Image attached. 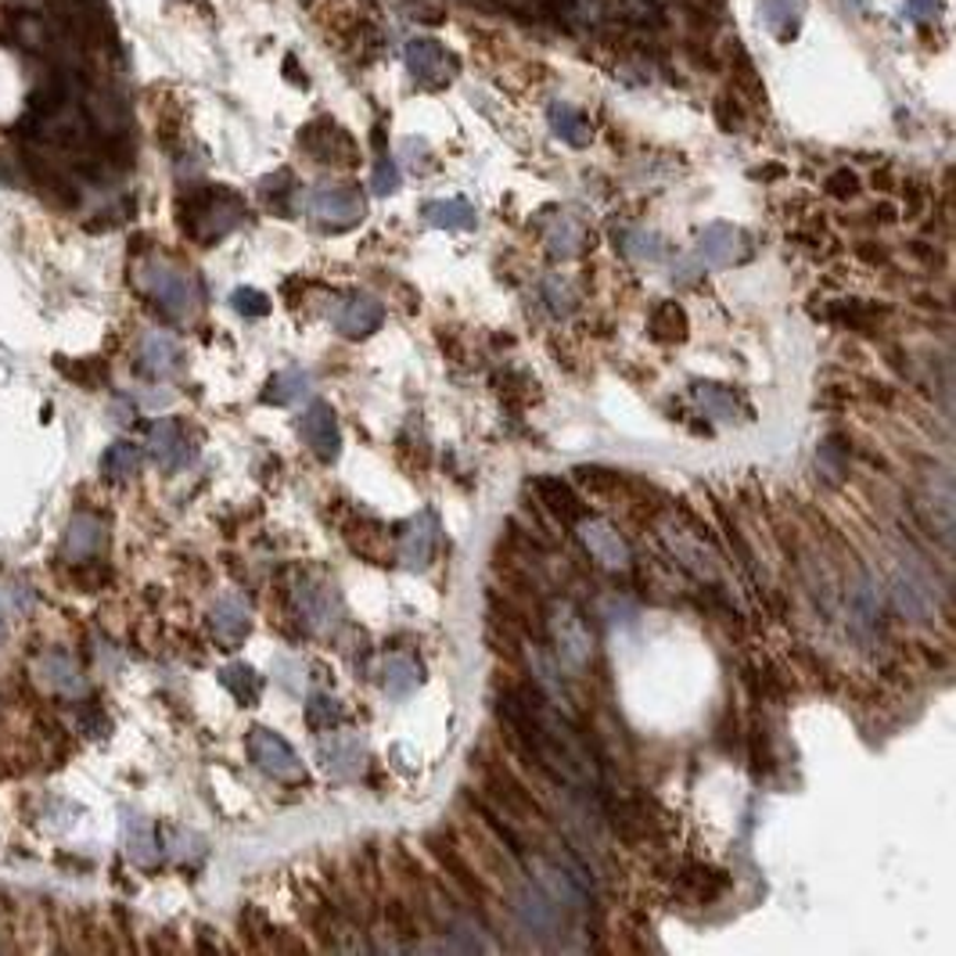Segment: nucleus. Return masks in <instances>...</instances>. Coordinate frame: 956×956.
I'll return each mask as SVG.
<instances>
[{
    "instance_id": "25",
    "label": "nucleus",
    "mask_w": 956,
    "mask_h": 956,
    "mask_svg": "<svg viewBox=\"0 0 956 956\" xmlns=\"http://www.w3.org/2000/svg\"><path fill=\"white\" fill-rule=\"evenodd\" d=\"M378 683H381V691H385L389 698L403 702V698H410V694L417 691L421 665L410 659V654H389V659L378 665Z\"/></svg>"
},
{
    "instance_id": "46",
    "label": "nucleus",
    "mask_w": 956,
    "mask_h": 956,
    "mask_svg": "<svg viewBox=\"0 0 956 956\" xmlns=\"http://www.w3.org/2000/svg\"><path fill=\"white\" fill-rule=\"evenodd\" d=\"M751 770L756 773H770L773 770V748H770V734L762 723L751 727Z\"/></svg>"
},
{
    "instance_id": "28",
    "label": "nucleus",
    "mask_w": 956,
    "mask_h": 956,
    "mask_svg": "<svg viewBox=\"0 0 956 956\" xmlns=\"http://www.w3.org/2000/svg\"><path fill=\"white\" fill-rule=\"evenodd\" d=\"M346 543L349 551H357V557H363V562H389L392 557V543H389V532L385 525L378 522H352L346 529Z\"/></svg>"
},
{
    "instance_id": "37",
    "label": "nucleus",
    "mask_w": 956,
    "mask_h": 956,
    "mask_svg": "<svg viewBox=\"0 0 956 956\" xmlns=\"http://www.w3.org/2000/svg\"><path fill=\"white\" fill-rule=\"evenodd\" d=\"M101 471L105 478H112V482H127V478L141 471V449L133 443H112L101 457Z\"/></svg>"
},
{
    "instance_id": "44",
    "label": "nucleus",
    "mask_w": 956,
    "mask_h": 956,
    "mask_svg": "<svg viewBox=\"0 0 956 956\" xmlns=\"http://www.w3.org/2000/svg\"><path fill=\"white\" fill-rule=\"evenodd\" d=\"M543 295H546V303H551V309L557 313V317H568V313L576 309V295H572L565 278H546L543 281Z\"/></svg>"
},
{
    "instance_id": "11",
    "label": "nucleus",
    "mask_w": 956,
    "mask_h": 956,
    "mask_svg": "<svg viewBox=\"0 0 956 956\" xmlns=\"http://www.w3.org/2000/svg\"><path fill=\"white\" fill-rule=\"evenodd\" d=\"M551 630H554L557 654H562L572 669H586V662L594 659V633L586 630V622L579 615L562 605L551 615Z\"/></svg>"
},
{
    "instance_id": "51",
    "label": "nucleus",
    "mask_w": 956,
    "mask_h": 956,
    "mask_svg": "<svg viewBox=\"0 0 956 956\" xmlns=\"http://www.w3.org/2000/svg\"><path fill=\"white\" fill-rule=\"evenodd\" d=\"M938 0H906V15L913 22H935L938 19Z\"/></svg>"
},
{
    "instance_id": "29",
    "label": "nucleus",
    "mask_w": 956,
    "mask_h": 956,
    "mask_svg": "<svg viewBox=\"0 0 956 956\" xmlns=\"http://www.w3.org/2000/svg\"><path fill=\"white\" fill-rule=\"evenodd\" d=\"M892 600L903 619L910 622H932V597H927L924 586L913 579V576H895L892 579Z\"/></svg>"
},
{
    "instance_id": "23",
    "label": "nucleus",
    "mask_w": 956,
    "mask_h": 956,
    "mask_svg": "<svg viewBox=\"0 0 956 956\" xmlns=\"http://www.w3.org/2000/svg\"><path fill=\"white\" fill-rule=\"evenodd\" d=\"M181 367V341L162 332H148L141 341V371L148 378H170Z\"/></svg>"
},
{
    "instance_id": "49",
    "label": "nucleus",
    "mask_w": 956,
    "mask_h": 956,
    "mask_svg": "<svg viewBox=\"0 0 956 956\" xmlns=\"http://www.w3.org/2000/svg\"><path fill=\"white\" fill-rule=\"evenodd\" d=\"M716 122L723 130H745V112H741V105H737V98L734 94H719L716 98Z\"/></svg>"
},
{
    "instance_id": "31",
    "label": "nucleus",
    "mask_w": 956,
    "mask_h": 956,
    "mask_svg": "<svg viewBox=\"0 0 956 956\" xmlns=\"http://www.w3.org/2000/svg\"><path fill=\"white\" fill-rule=\"evenodd\" d=\"M546 249L557 259H576L586 249V227L576 220V216H557L554 227L546 230Z\"/></svg>"
},
{
    "instance_id": "42",
    "label": "nucleus",
    "mask_w": 956,
    "mask_h": 956,
    "mask_svg": "<svg viewBox=\"0 0 956 956\" xmlns=\"http://www.w3.org/2000/svg\"><path fill=\"white\" fill-rule=\"evenodd\" d=\"M292 187H295V184H292V173H289V170H278L273 176H267L263 184H259V191H263L267 205H270V209L278 213V216H289V205H284V202H289Z\"/></svg>"
},
{
    "instance_id": "35",
    "label": "nucleus",
    "mask_w": 956,
    "mask_h": 956,
    "mask_svg": "<svg viewBox=\"0 0 956 956\" xmlns=\"http://www.w3.org/2000/svg\"><path fill=\"white\" fill-rule=\"evenodd\" d=\"M687 313H683L680 303H673V298H665V303L654 306L651 313V335L659 341H683L687 338Z\"/></svg>"
},
{
    "instance_id": "34",
    "label": "nucleus",
    "mask_w": 956,
    "mask_h": 956,
    "mask_svg": "<svg viewBox=\"0 0 956 956\" xmlns=\"http://www.w3.org/2000/svg\"><path fill=\"white\" fill-rule=\"evenodd\" d=\"M309 392V374L298 371V367H289V371H278L263 389V403H273V406H289L295 403L298 395Z\"/></svg>"
},
{
    "instance_id": "39",
    "label": "nucleus",
    "mask_w": 956,
    "mask_h": 956,
    "mask_svg": "<svg viewBox=\"0 0 956 956\" xmlns=\"http://www.w3.org/2000/svg\"><path fill=\"white\" fill-rule=\"evenodd\" d=\"M845 454H849V439H838V435H830V439L816 449V471L824 482L838 486L845 475H849V464H845Z\"/></svg>"
},
{
    "instance_id": "55",
    "label": "nucleus",
    "mask_w": 956,
    "mask_h": 956,
    "mask_svg": "<svg viewBox=\"0 0 956 956\" xmlns=\"http://www.w3.org/2000/svg\"><path fill=\"white\" fill-rule=\"evenodd\" d=\"M0 637H4V615H0Z\"/></svg>"
},
{
    "instance_id": "8",
    "label": "nucleus",
    "mask_w": 956,
    "mask_h": 956,
    "mask_svg": "<svg viewBox=\"0 0 956 956\" xmlns=\"http://www.w3.org/2000/svg\"><path fill=\"white\" fill-rule=\"evenodd\" d=\"M435 546H439V518L432 511H421L403 525L400 540H395V557L410 572H425L435 562Z\"/></svg>"
},
{
    "instance_id": "36",
    "label": "nucleus",
    "mask_w": 956,
    "mask_h": 956,
    "mask_svg": "<svg viewBox=\"0 0 956 956\" xmlns=\"http://www.w3.org/2000/svg\"><path fill=\"white\" fill-rule=\"evenodd\" d=\"M694 392H698V403H702L713 417H719V421H730V417H737V414H748V403H745V400H737L730 389L713 385V381H698V389H694Z\"/></svg>"
},
{
    "instance_id": "13",
    "label": "nucleus",
    "mask_w": 956,
    "mask_h": 956,
    "mask_svg": "<svg viewBox=\"0 0 956 956\" xmlns=\"http://www.w3.org/2000/svg\"><path fill=\"white\" fill-rule=\"evenodd\" d=\"M298 435L321 460H335L341 454V432L335 421V410L327 403H313L303 417H298Z\"/></svg>"
},
{
    "instance_id": "15",
    "label": "nucleus",
    "mask_w": 956,
    "mask_h": 956,
    "mask_svg": "<svg viewBox=\"0 0 956 956\" xmlns=\"http://www.w3.org/2000/svg\"><path fill=\"white\" fill-rule=\"evenodd\" d=\"M576 529H579L583 546L590 551V557H597L600 565H608V568L630 565V546H626V540L608 522H600V518H579Z\"/></svg>"
},
{
    "instance_id": "10",
    "label": "nucleus",
    "mask_w": 956,
    "mask_h": 956,
    "mask_svg": "<svg viewBox=\"0 0 956 956\" xmlns=\"http://www.w3.org/2000/svg\"><path fill=\"white\" fill-rule=\"evenodd\" d=\"M428 849L435 859H439L446 878L454 881L464 895L475 899V903H486V884H482V878H478V870L468 863V856L460 852V845L449 830H435V835H428Z\"/></svg>"
},
{
    "instance_id": "41",
    "label": "nucleus",
    "mask_w": 956,
    "mask_h": 956,
    "mask_svg": "<svg viewBox=\"0 0 956 956\" xmlns=\"http://www.w3.org/2000/svg\"><path fill=\"white\" fill-rule=\"evenodd\" d=\"M622 252L637 259V263H654V259H662L665 245L659 235H651V230H630V235L622 238Z\"/></svg>"
},
{
    "instance_id": "45",
    "label": "nucleus",
    "mask_w": 956,
    "mask_h": 956,
    "mask_svg": "<svg viewBox=\"0 0 956 956\" xmlns=\"http://www.w3.org/2000/svg\"><path fill=\"white\" fill-rule=\"evenodd\" d=\"M230 306H235L241 317H267V313H270V295H263L259 289H235V295H230Z\"/></svg>"
},
{
    "instance_id": "32",
    "label": "nucleus",
    "mask_w": 956,
    "mask_h": 956,
    "mask_svg": "<svg viewBox=\"0 0 956 956\" xmlns=\"http://www.w3.org/2000/svg\"><path fill=\"white\" fill-rule=\"evenodd\" d=\"M425 220L439 230H471L475 209L468 198H439L425 205Z\"/></svg>"
},
{
    "instance_id": "21",
    "label": "nucleus",
    "mask_w": 956,
    "mask_h": 956,
    "mask_svg": "<svg viewBox=\"0 0 956 956\" xmlns=\"http://www.w3.org/2000/svg\"><path fill=\"white\" fill-rule=\"evenodd\" d=\"M676 888L691 903H716L719 895L730 892V873H723L716 867H702V863H687L680 873Z\"/></svg>"
},
{
    "instance_id": "7",
    "label": "nucleus",
    "mask_w": 956,
    "mask_h": 956,
    "mask_svg": "<svg viewBox=\"0 0 956 956\" xmlns=\"http://www.w3.org/2000/svg\"><path fill=\"white\" fill-rule=\"evenodd\" d=\"M298 144H303V152L309 159L327 162V166H357L360 162V152H357V144H352V137L327 116L306 122L303 133H298Z\"/></svg>"
},
{
    "instance_id": "3",
    "label": "nucleus",
    "mask_w": 956,
    "mask_h": 956,
    "mask_svg": "<svg viewBox=\"0 0 956 956\" xmlns=\"http://www.w3.org/2000/svg\"><path fill=\"white\" fill-rule=\"evenodd\" d=\"M403 58H406L410 76L425 90H443L460 76V58L449 47H443L439 40H425V36L410 40L403 47Z\"/></svg>"
},
{
    "instance_id": "20",
    "label": "nucleus",
    "mask_w": 956,
    "mask_h": 956,
    "mask_svg": "<svg viewBox=\"0 0 956 956\" xmlns=\"http://www.w3.org/2000/svg\"><path fill=\"white\" fill-rule=\"evenodd\" d=\"M105 546V522L94 514H76L73 522L65 529V543H62V554L68 562H90Z\"/></svg>"
},
{
    "instance_id": "4",
    "label": "nucleus",
    "mask_w": 956,
    "mask_h": 956,
    "mask_svg": "<svg viewBox=\"0 0 956 956\" xmlns=\"http://www.w3.org/2000/svg\"><path fill=\"white\" fill-rule=\"evenodd\" d=\"M245 745H249V759L267 776H273V781H289V784L306 781L303 759H298L295 748L284 741L281 734H273L270 727H252L249 741H245Z\"/></svg>"
},
{
    "instance_id": "6",
    "label": "nucleus",
    "mask_w": 956,
    "mask_h": 956,
    "mask_svg": "<svg viewBox=\"0 0 956 956\" xmlns=\"http://www.w3.org/2000/svg\"><path fill=\"white\" fill-rule=\"evenodd\" d=\"M482 784L497 802L493 810H500L503 816H518L525 824H543V810L536 805V799L529 795V787L503 762H482Z\"/></svg>"
},
{
    "instance_id": "38",
    "label": "nucleus",
    "mask_w": 956,
    "mask_h": 956,
    "mask_svg": "<svg viewBox=\"0 0 956 956\" xmlns=\"http://www.w3.org/2000/svg\"><path fill=\"white\" fill-rule=\"evenodd\" d=\"M127 845H130V856H133L141 867H155V863H159L155 830L148 827L144 816H127Z\"/></svg>"
},
{
    "instance_id": "5",
    "label": "nucleus",
    "mask_w": 956,
    "mask_h": 956,
    "mask_svg": "<svg viewBox=\"0 0 956 956\" xmlns=\"http://www.w3.org/2000/svg\"><path fill=\"white\" fill-rule=\"evenodd\" d=\"M309 213H313V220L327 230H349L367 216V198L357 184L317 187L309 198Z\"/></svg>"
},
{
    "instance_id": "33",
    "label": "nucleus",
    "mask_w": 956,
    "mask_h": 956,
    "mask_svg": "<svg viewBox=\"0 0 956 956\" xmlns=\"http://www.w3.org/2000/svg\"><path fill=\"white\" fill-rule=\"evenodd\" d=\"M220 683H224L230 694H235L241 705H256L259 694H263V676H259L256 669L245 665V662L224 665V669H220Z\"/></svg>"
},
{
    "instance_id": "54",
    "label": "nucleus",
    "mask_w": 956,
    "mask_h": 956,
    "mask_svg": "<svg viewBox=\"0 0 956 956\" xmlns=\"http://www.w3.org/2000/svg\"><path fill=\"white\" fill-rule=\"evenodd\" d=\"M756 176H762V181H770V176H781V166H767V170H756Z\"/></svg>"
},
{
    "instance_id": "18",
    "label": "nucleus",
    "mask_w": 956,
    "mask_h": 956,
    "mask_svg": "<svg viewBox=\"0 0 956 956\" xmlns=\"http://www.w3.org/2000/svg\"><path fill=\"white\" fill-rule=\"evenodd\" d=\"M209 626H213V637L220 640L224 648H238L245 637H249L252 630V615H249V605H245L241 597L227 594L220 597L216 605L209 608Z\"/></svg>"
},
{
    "instance_id": "1",
    "label": "nucleus",
    "mask_w": 956,
    "mask_h": 956,
    "mask_svg": "<svg viewBox=\"0 0 956 956\" xmlns=\"http://www.w3.org/2000/svg\"><path fill=\"white\" fill-rule=\"evenodd\" d=\"M176 216H181V227L187 230V238H195L198 245H216L220 238H227L230 230L241 227L245 202L238 191L205 184V187L187 191L181 205H176Z\"/></svg>"
},
{
    "instance_id": "48",
    "label": "nucleus",
    "mask_w": 956,
    "mask_h": 956,
    "mask_svg": "<svg viewBox=\"0 0 956 956\" xmlns=\"http://www.w3.org/2000/svg\"><path fill=\"white\" fill-rule=\"evenodd\" d=\"M371 187H374V195H395V191H400V170H395V162L385 152L378 155Z\"/></svg>"
},
{
    "instance_id": "52",
    "label": "nucleus",
    "mask_w": 956,
    "mask_h": 956,
    "mask_svg": "<svg viewBox=\"0 0 956 956\" xmlns=\"http://www.w3.org/2000/svg\"><path fill=\"white\" fill-rule=\"evenodd\" d=\"M284 73H289L292 79H298V84L306 87V73H303V68H295V58H289V62H284Z\"/></svg>"
},
{
    "instance_id": "47",
    "label": "nucleus",
    "mask_w": 956,
    "mask_h": 956,
    "mask_svg": "<svg viewBox=\"0 0 956 956\" xmlns=\"http://www.w3.org/2000/svg\"><path fill=\"white\" fill-rule=\"evenodd\" d=\"M385 921L395 935L403 938H414L417 935V921H414V910H410L406 903H400V899H389L385 903Z\"/></svg>"
},
{
    "instance_id": "12",
    "label": "nucleus",
    "mask_w": 956,
    "mask_h": 956,
    "mask_svg": "<svg viewBox=\"0 0 956 956\" xmlns=\"http://www.w3.org/2000/svg\"><path fill=\"white\" fill-rule=\"evenodd\" d=\"M698 249L708 267H730L751 256V241L745 230L734 224H708L698 238Z\"/></svg>"
},
{
    "instance_id": "24",
    "label": "nucleus",
    "mask_w": 956,
    "mask_h": 956,
    "mask_svg": "<svg viewBox=\"0 0 956 956\" xmlns=\"http://www.w3.org/2000/svg\"><path fill=\"white\" fill-rule=\"evenodd\" d=\"M518 910H522V917L536 927L540 935H554L557 927H562V913H557V899L546 895L540 884H522V892H518Z\"/></svg>"
},
{
    "instance_id": "22",
    "label": "nucleus",
    "mask_w": 956,
    "mask_h": 956,
    "mask_svg": "<svg viewBox=\"0 0 956 956\" xmlns=\"http://www.w3.org/2000/svg\"><path fill=\"white\" fill-rule=\"evenodd\" d=\"M532 489H536V497L543 500V508L554 518H562V522L576 525L583 518V500L576 497V489H572L568 482H562V478L540 475V478H532Z\"/></svg>"
},
{
    "instance_id": "53",
    "label": "nucleus",
    "mask_w": 956,
    "mask_h": 956,
    "mask_svg": "<svg viewBox=\"0 0 956 956\" xmlns=\"http://www.w3.org/2000/svg\"><path fill=\"white\" fill-rule=\"evenodd\" d=\"M859 256H863L867 263H884V252H881V249H859Z\"/></svg>"
},
{
    "instance_id": "19",
    "label": "nucleus",
    "mask_w": 956,
    "mask_h": 956,
    "mask_svg": "<svg viewBox=\"0 0 956 956\" xmlns=\"http://www.w3.org/2000/svg\"><path fill=\"white\" fill-rule=\"evenodd\" d=\"M36 673L44 676L62 698H84L87 694V680L79 673V665L68 659L65 651H47L36 659Z\"/></svg>"
},
{
    "instance_id": "43",
    "label": "nucleus",
    "mask_w": 956,
    "mask_h": 956,
    "mask_svg": "<svg viewBox=\"0 0 956 956\" xmlns=\"http://www.w3.org/2000/svg\"><path fill=\"white\" fill-rule=\"evenodd\" d=\"M881 309H870V306H863V303H835L830 309H824V317L827 321H838V324H849V327H856V332H867L870 327V321L878 317Z\"/></svg>"
},
{
    "instance_id": "17",
    "label": "nucleus",
    "mask_w": 956,
    "mask_h": 956,
    "mask_svg": "<svg viewBox=\"0 0 956 956\" xmlns=\"http://www.w3.org/2000/svg\"><path fill=\"white\" fill-rule=\"evenodd\" d=\"M321 762H324L327 773L338 776V781H352V776L363 773L367 748L357 734H332L321 745Z\"/></svg>"
},
{
    "instance_id": "40",
    "label": "nucleus",
    "mask_w": 956,
    "mask_h": 956,
    "mask_svg": "<svg viewBox=\"0 0 956 956\" xmlns=\"http://www.w3.org/2000/svg\"><path fill=\"white\" fill-rule=\"evenodd\" d=\"M346 719V708H341L335 698H327V694H313V698L306 702V723L313 730H335L338 723Z\"/></svg>"
},
{
    "instance_id": "14",
    "label": "nucleus",
    "mask_w": 956,
    "mask_h": 956,
    "mask_svg": "<svg viewBox=\"0 0 956 956\" xmlns=\"http://www.w3.org/2000/svg\"><path fill=\"white\" fill-rule=\"evenodd\" d=\"M148 454H152L159 468L181 471L184 464H191V457H195V443H187L184 428L166 417V421H155V425L148 428Z\"/></svg>"
},
{
    "instance_id": "30",
    "label": "nucleus",
    "mask_w": 956,
    "mask_h": 956,
    "mask_svg": "<svg viewBox=\"0 0 956 956\" xmlns=\"http://www.w3.org/2000/svg\"><path fill=\"white\" fill-rule=\"evenodd\" d=\"M759 11L776 40H795L802 30L805 0H759Z\"/></svg>"
},
{
    "instance_id": "26",
    "label": "nucleus",
    "mask_w": 956,
    "mask_h": 956,
    "mask_svg": "<svg viewBox=\"0 0 956 956\" xmlns=\"http://www.w3.org/2000/svg\"><path fill=\"white\" fill-rule=\"evenodd\" d=\"M576 482L583 486L586 497L594 500H605V503H615V500H630V482L611 471V468H597V464H583V468H576Z\"/></svg>"
},
{
    "instance_id": "16",
    "label": "nucleus",
    "mask_w": 956,
    "mask_h": 956,
    "mask_svg": "<svg viewBox=\"0 0 956 956\" xmlns=\"http://www.w3.org/2000/svg\"><path fill=\"white\" fill-rule=\"evenodd\" d=\"M381 321H385V306H381V298H374V295H367V292H357V295H349L346 303L338 306V313H335V327L346 338H367V335H374L378 327H381Z\"/></svg>"
},
{
    "instance_id": "2",
    "label": "nucleus",
    "mask_w": 956,
    "mask_h": 956,
    "mask_svg": "<svg viewBox=\"0 0 956 956\" xmlns=\"http://www.w3.org/2000/svg\"><path fill=\"white\" fill-rule=\"evenodd\" d=\"M141 289L152 295V303L166 313V317H187L198 306V284L187 270L173 263H148L141 270Z\"/></svg>"
},
{
    "instance_id": "9",
    "label": "nucleus",
    "mask_w": 956,
    "mask_h": 956,
    "mask_svg": "<svg viewBox=\"0 0 956 956\" xmlns=\"http://www.w3.org/2000/svg\"><path fill=\"white\" fill-rule=\"evenodd\" d=\"M295 608L313 633H332L341 622V597L332 583L324 579H303L295 590Z\"/></svg>"
},
{
    "instance_id": "50",
    "label": "nucleus",
    "mask_w": 956,
    "mask_h": 956,
    "mask_svg": "<svg viewBox=\"0 0 956 956\" xmlns=\"http://www.w3.org/2000/svg\"><path fill=\"white\" fill-rule=\"evenodd\" d=\"M827 195L830 198H838V202H845V198H856L859 195V176L852 173V170H838V173H830L827 176Z\"/></svg>"
},
{
    "instance_id": "27",
    "label": "nucleus",
    "mask_w": 956,
    "mask_h": 956,
    "mask_svg": "<svg viewBox=\"0 0 956 956\" xmlns=\"http://www.w3.org/2000/svg\"><path fill=\"white\" fill-rule=\"evenodd\" d=\"M546 122H551V130L562 137L568 148H586L594 141V130H590V122H586V112H579L576 105L554 101L551 108H546Z\"/></svg>"
}]
</instances>
